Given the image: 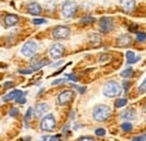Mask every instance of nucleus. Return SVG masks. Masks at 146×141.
Returning a JSON list of instances; mask_svg holds the SVG:
<instances>
[{
  "label": "nucleus",
  "instance_id": "nucleus-11",
  "mask_svg": "<svg viewBox=\"0 0 146 141\" xmlns=\"http://www.w3.org/2000/svg\"><path fill=\"white\" fill-rule=\"evenodd\" d=\"M23 95V91L19 89H14L13 91H10L9 94H7L6 96H3V102H10L13 99H16L17 97Z\"/></svg>",
  "mask_w": 146,
  "mask_h": 141
},
{
  "label": "nucleus",
  "instance_id": "nucleus-40",
  "mask_svg": "<svg viewBox=\"0 0 146 141\" xmlns=\"http://www.w3.org/2000/svg\"><path fill=\"white\" fill-rule=\"evenodd\" d=\"M145 141H146V140H145Z\"/></svg>",
  "mask_w": 146,
  "mask_h": 141
},
{
  "label": "nucleus",
  "instance_id": "nucleus-33",
  "mask_svg": "<svg viewBox=\"0 0 146 141\" xmlns=\"http://www.w3.org/2000/svg\"><path fill=\"white\" fill-rule=\"evenodd\" d=\"M3 86H5V88H10L11 86H14V84H13L11 81H7V83H5Z\"/></svg>",
  "mask_w": 146,
  "mask_h": 141
},
{
  "label": "nucleus",
  "instance_id": "nucleus-23",
  "mask_svg": "<svg viewBox=\"0 0 146 141\" xmlns=\"http://www.w3.org/2000/svg\"><path fill=\"white\" fill-rule=\"evenodd\" d=\"M32 108L29 107L28 109H27V112H26V114H25V122H26V124H27V122L31 120V117H32Z\"/></svg>",
  "mask_w": 146,
  "mask_h": 141
},
{
  "label": "nucleus",
  "instance_id": "nucleus-31",
  "mask_svg": "<svg viewBox=\"0 0 146 141\" xmlns=\"http://www.w3.org/2000/svg\"><path fill=\"white\" fill-rule=\"evenodd\" d=\"M146 140V138L144 136H139V137H135L131 141H144Z\"/></svg>",
  "mask_w": 146,
  "mask_h": 141
},
{
  "label": "nucleus",
  "instance_id": "nucleus-39",
  "mask_svg": "<svg viewBox=\"0 0 146 141\" xmlns=\"http://www.w3.org/2000/svg\"><path fill=\"white\" fill-rule=\"evenodd\" d=\"M78 89L80 90V93H84V91H86V88H79V87H78Z\"/></svg>",
  "mask_w": 146,
  "mask_h": 141
},
{
  "label": "nucleus",
  "instance_id": "nucleus-35",
  "mask_svg": "<svg viewBox=\"0 0 146 141\" xmlns=\"http://www.w3.org/2000/svg\"><path fill=\"white\" fill-rule=\"evenodd\" d=\"M79 141H94L92 138H90V137H83V138H81Z\"/></svg>",
  "mask_w": 146,
  "mask_h": 141
},
{
  "label": "nucleus",
  "instance_id": "nucleus-4",
  "mask_svg": "<svg viewBox=\"0 0 146 141\" xmlns=\"http://www.w3.org/2000/svg\"><path fill=\"white\" fill-rule=\"evenodd\" d=\"M56 126V121L53 114H47L46 116L43 117L42 122H40V129L43 131H53Z\"/></svg>",
  "mask_w": 146,
  "mask_h": 141
},
{
  "label": "nucleus",
  "instance_id": "nucleus-3",
  "mask_svg": "<svg viewBox=\"0 0 146 141\" xmlns=\"http://www.w3.org/2000/svg\"><path fill=\"white\" fill-rule=\"evenodd\" d=\"M76 9H78V5L73 0H66L62 5V14H63L64 17L66 18L73 17L74 14L76 13Z\"/></svg>",
  "mask_w": 146,
  "mask_h": 141
},
{
  "label": "nucleus",
  "instance_id": "nucleus-29",
  "mask_svg": "<svg viewBox=\"0 0 146 141\" xmlns=\"http://www.w3.org/2000/svg\"><path fill=\"white\" fill-rule=\"evenodd\" d=\"M9 114H10V116H14V117H15V116H17V114H18V109L14 107V108H11V109H10Z\"/></svg>",
  "mask_w": 146,
  "mask_h": 141
},
{
  "label": "nucleus",
  "instance_id": "nucleus-8",
  "mask_svg": "<svg viewBox=\"0 0 146 141\" xmlns=\"http://www.w3.org/2000/svg\"><path fill=\"white\" fill-rule=\"evenodd\" d=\"M73 97H74V93L72 90H64L58 95L57 102H58L60 105H65V104H68L72 101Z\"/></svg>",
  "mask_w": 146,
  "mask_h": 141
},
{
  "label": "nucleus",
  "instance_id": "nucleus-15",
  "mask_svg": "<svg viewBox=\"0 0 146 141\" xmlns=\"http://www.w3.org/2000/svg\"><path fill=\"white\" fill-rule=\"evenodd\" d=\"M121 117L126 119V120H134L136 117V111L135 108H126L123 113H121Z\"/></svg>",
  "mask_w": 146,
  "mask_h": 141
},
{
  "label": "nucleus",
  "instance_id": "nucleus-5",
  "mask_svg": "<svg viewBox=\"0 0 146 141\" xmlns=\"http://www.w3.org/2000/svg\"><path fill=\"white\" fill-rule=\"evenodd\" d=\"M36 51H37V43L35 41H28L21 48V54L25 55V56H28V58L35 55Z\"/></svg>",
  "mask_w": 146,
  "mask_h": 141
},
{
  "label": "nucleus",
  "instance_id": "nucleus-2",
  "mask_svg": "<svg viewBox=\"0 0 146 141\" xmlns=\"http://www.w3.org/2000/svg\"><path fill=\"white\" fill-rule=\"evenodd\" d=\"M102 93L107 97H116V96H119L121 94V87L117 81L110 80L108 83H106Z\"/></svg>",
  "mask_w": 146,
  "mask_h": 141
},
{
  "label": "nucleus",
  "instance_id": "nucleus-9",
  "mask_svg": "<svg viewBox=\"0 0 146 141\" xmlns=\"http://www.w3.org/2000/svg\"><path fill=\"white\" fill-rule=\"evenodd\" d=\"M64 54V46L60 43H55L50 48V55L53 59H60Z\"/></svg>",
  "mask_w": 146,
  "mask_h": 141
},
{
  "label": "nucleus",
  "instance_id": "nucleus-17",
  "mask_svg": "<svg viewBox=\"0 0 146 141\" xmlns=\"http://www.w3.org/2000/svg\"><path fill=\"white\" fill-rule=\"evenodd\" d=\"M48 62L47 61H43V60H38V59H33L32 61V66H33V69L37 70V69H40L42 67L46 66Z\"/></svg>",
  "mask_w": 146,
  "mask_h": 141
},
{
  "label": "nucleus",
  "instance_id": "nucleus-22",
  "mask_svg": "<svg viewBox=\"0 0 146 141\" xmlns=\"http://www.w3.org/2000/svg\"><path fill=\"white\" fill-rule=\"evenodd\" d=\"M96 136H98V137H104V136H106V130L102 129V128L97 129V130H96Z\"/></svg>",
  "mask_w": 146,
  "mask_h": 141
},
{
  "label": "nucleus",
  "instance_id": "nucleus-21",
  "mask_svg": "<svg viewBox=\"0 0 146 141\" xmlns=\"http://www.w3.org/2000/svg\"><path fill=\"white\" fill-rule=\"evenodd\" d=\"M131 129H133V124L129 123V122H125V123L121 124V130L124 132H129Z\"/></svg>",
  "mask_w": 146,
  "mask_h": 141
},
{
  "label": "nucleus",
  "instance_id": "nucleus-26",
  "mask_svg": "<svg viewBox=\"0 0 146 141\" xmlns=\"http://www.w3.org/2000/svg\"><path fill=\"white\" fill-rule=\"evenodd\" d=\"M136 38L138 42H144V41H146V33H138Z\"/></svg>",
  "mask_w": 146,
  "mask_h": 141
},
{
  "label": "nucleus",
  "instance_id": "nucleus-18",
  "mask_svg": "<svg viewBox=\"0 0 146 141\" xmlns=\"http://www.w3.org/2000/svg\"><path fill=\"white\" fill-rule=\"evenodd\" d=\"M126 58H127L128 63H135L139 60V58H135V53L133 51H127L126 52Z\"/></svg>",
  "mask_w": 146,
  "mask_h": 141
},
{
  "label": "nucleus",
  "instance_id": "nucleus-6",
  "mask_svg": "<svg viewBox=\"0 0 146 141\" xmlns=\"http://www.w3.org/2000/svg\"><path fill=\"white\" fill-rule=\"evenodd\" d=\"M70 35V28L66 26H56L53 30V37L57 40H64L68 38Z\"/></svg>",
  "mask_w": 146,
  "mask_h": 141
},
{
  "label": "nucleus",
  "instance_id": "nucleus-1",
  "mask_svg": "<svg viewBox=\"0 0 146 141\" xmlns=\"http://www.w3.org/2000/svg\"><path fill=\"white\" fill-rule=\"evenodd\" d=\"M111 114V111H110V107L107 105H97L93 108V112H92V115H93V119L98 122H104L106 121Z\"/></svg>",
  "mask_w": 146,
  "mask_h": 141
},
{
  "label": "nucleus",
  "instance_id": "nucleus-32",
  "mask_svg": "<svg viewBox=\"0 0 146 141\" xmlns=\"http://www.w3.org/2000/svg\"><path fill=\"white\" fill-rule=\"evenodd\" d=\"M50 141H63V140L61 139L60 136H54V137H52V138L50 139Z\"/></svg>",
  "mask_w": 146,
  "mask_h": 141
},
{
  "label": "nucleus",
  "instance_id": "nucleus-19",
  "mask_svg": "<svg viewBox=\"0 0 146 141\" xmlns=\"http://www.w3.org/2000/svg\"><path fill=\"white\" fill-rule=\"evenodd\" d=\"M127 104V99L126 98H119L115 102V106L117 108H120V107H124V106Z\"/></svg>",
  "mask_w": 146,
  "mask_h": 141
},
{
  "label": "nucleus",
  "instance_id": "nucleus-30",
  "mask_svg": "<svg viewBox=\"0 0 146 141\" xmlns=\"http://www.w3.org/2000/svg\"><path fill=\"white\" fill-rule=\"evenodd\" d=\"M34 71V69H27V70H19V73H23V75H31L32 72Z\"/></svg>",
  "mask_w": 146,
  "mask_h": 141
},
{
  "label": "nucleus",
  "instance_id": "nucleus-10",
  "mask_svg": "<svg viewBox=\"0 0 146 141\" xmlns=\"http://www.w3.org/2000/svg\"><path fill=\"white\" fill-rule=\"evenodd\" d=\"M48 109H50V106L47 105L46 103H39V104H37V105L35 106V108H34L35 116L39 117V116L44 115L45 113L48 112Z\"/></svg>",
  "mask_w": 146,
  "mask_h": 141
},
{
  "label": "nucleus",
  "instance_id": "nucleus-38",
  "mask_svg": "<svg viewBox=\"0 0 146 141\" xmlns=\"http://www.w3.org/2000/svg\"><path fill=\"white\" fill-rule=\"evenodd\" d=\"M61 63H63V61H62V60H61L60 62H57V63H55V64H53V67H57V66H60Z\"/></svg>",
  "mask_w": 146,
  "mask_h": 141
},
{
  "label": "nucleus",
  "instance_id": "nucleus-14",
  "mask_svg": "<svg viewBox=\"0 0 146 141\" xmlns=\"http://www.w3.org/2000/svg\"><path fill=\"white\" fill-rule=\"evenodd\" d=\"M19 18L17 15H7L5 17V24L7 27H11V26H15L17 23H18Z\"/></svg>",
  "mask_w": 146,
  "mask_h": 141
},
{
  "label": "nucleus",
  "instance_id": "nucleus-7",
  "mask_svg": "<svg viewBox=\"0 0 146 141\" xmlns=\"http://www.w3.org/2000/svg\"><path fill=\"white\" fill-rule=\"evenodd\" d=\"M99 30L102 33H109L113 30V21L109 17H102L99 20Z\"/></svg>",
  "mask_w": 146,
  "mask_h": 141
},
{
  "label": "nucleus",
  "instance_id": "nucleus-13",
  "mask_svg": "<svg viewBox=\"0 0 146 141\" xmlns=\"http://www.w3.org/2000/svg\"><path fill=\"white\" fill-rule=\"evenodd\" d=\"M120 6L125 11H131L135 8V0H120Z\"/></svg>",
  "mask_w": 146,
  "mask_h": 141
},
{
  "label": "nucleus",
  "instance_id": "nucleus-12",
  "mask_svg": "<svg viewBox=\"0 0 146 141\" xmlns=\"http://www.w3.org/2000/svg\"><path fill=\"white\" fill-rule=\"evenodd\" d=\"M28 13L31 14V15H34V16H36V15H39L40 14V11H42V8H40V6H39V3H37V2H31L29 5H28Z\"/></svg>",
  "mask_w": 146,
  "mask_h": 141
},
{
  "label": "nucleus",
  "instance_id": "nucleus-34",
  "mask_svg": "<svg viewBox=\"0 0 146 141\" xmlns=\"http://www.w3.org/2000/svg\"><path fill=\"white\" fill-rule=\"evenodd\" d=\"M64 81V79H56V80H54L53 83H52V85H57V84H62Z\"/></svg>",
  "mask_w": 146,
  "mask_h": 141
},
{
  "label": "nucleus",
  "instance_id": "nucleus-37",
  "mask_svg": "<svg viewBox=\"0 0 146 141\" xmlns=\"http://www.w3.org/2000/svg\"><path fill=\"white\" fill-rule=\"evenodd\" d=\"M68 77H69V79H71L73 81H76V77H75V76H73V75H68Z\"/></svg>",
  "mask_w": 146,
  "mask_h": 141
},
{
  "label": "nucleus",
  "instance_id": "nucleus-28",
  "mask_svg": "<svg viewBox=\"0 0 146 141\" xmlns=\"http://www.w3.org/2000/svg\"><path fill=\"white\" fill-rule=\"evenodd\" d=\"M16 102H17V103H19V104H25V103H26V98H25V97L21 95V96H19V97H17V98H16Z\"/></svg>",
  "mask_w": 146,
  "mask_h": 141
},
{
  "label": "nucleus",
  "instance_id": "nucleus-24",
  "mask_svg": "<svg viewBox=\"0 0 146 141\" xmlns=\"http://www.w3.org/2000/svg\"><path fill=\"white\" fill-rule=\"evenodd\" d=\"M96 19L93 17H86V18H82L81 19V23H83V24H91L93 23Z\"/></svg>",
  "mask_w": 146,
  "mask_h": 141
},
{
  "label": "nucleus",
  "instance_id": "nucleus-27",
  "mask_svg": "<svg viewBox=\"0 0 146 141\" xmlns=\"http://www.w3.org/2000/svg\"><path fill=\"white\" fill-rule=\"evenodd\" d=\"M46 20L43 19V18H37V19H33V24L35 25H40V24H45Z\"/></svg>",
  "mask_w": 146,
  "mask_h": 141
},
{
  "label": "nucleus",
  "instance_id": "nucleus-25",
  "mask_svg": "<svg viewBox=\"0 0 146 141\" xmlns=\"http://www.w3.org/2000/svg\"><path fill=\"white\" fill-rule=\"evenodd\" d=\"M138 90H139V93H142V94H144V93H146V78L144 79V81L139 85V88H138Z\"/></svg>",
  "mask_w": 146,
  "mask_h": 141
},
{
  "label": "nucleus",
  "instance_id": "nucleus-36",
  "mask_svg": "<svg viewBox=\"0 0 146 141\" xmlns=\"http://www.w3.org/2000/svg\"><path fill=\"white\" fill-rule=\"evenodd\" d=\"M123 86L125 87V91H127V90H128V86H129V83H128V81H124Z\"/></svg>",
  "mask_w": 146,
  "mask_h": 141
},
{
  "label": "nucleus",
  "instance_id": "nucleus-20",
  "mask_svg": "<svg viewBox=\"0 0 146 141\" xmlns=\"http://www.w3.org/2000/svg\"><path fill=\"white\" fill-rule=\"evenodd\" d=\"M131 75H133V69H131V68H127V69H125L124 71L120 72V76L124 77V78H128V77H130Z\"/></svg>",
  "mask_w": 146,
  "mask_h": 141
},
{
  "label": "nucleus",
  "instance_id": "nucleus-16",
  "mask_svg": "<svg viewBox=\"0 0 146 141\" xmlns=\"http://www.w3.org/2000/svg\"><path fill=\"white\" fill-rule=\"evenodd\" d=\"M118 43V46H127V45H129L130 44V42H131V37L129 35H127V34H125V35H121L119 38H118V41H117Z\"/></svg>",
  "mask_w": 146,
  "mask_h": 141
}]
</instances>
